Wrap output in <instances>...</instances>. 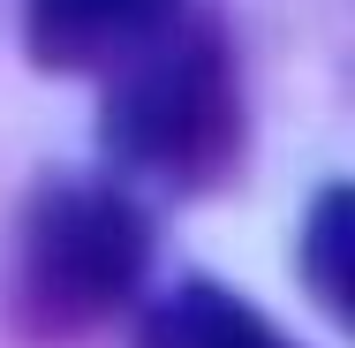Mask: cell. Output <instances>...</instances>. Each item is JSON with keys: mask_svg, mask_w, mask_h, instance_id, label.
<instances>
[{"mask_svg": "<svg viewBox=\"0 0 355 348\" xmlns=\"http://www.w3.org/2000/svg\"><path fill=\"white\" fill-rule=\"evenodd\" d=\"M340 250H348V190L333 182L318 212H310V235H302V273L318 288V303L333 318H348V273H340Z\"/></svg>", "mask_w": 355, "mask_h": 348, "instance_id": "5b68a950", "label": "cell"}, {"mask_svg": "<svg viewBox=\"0 0 355 348\" xmlns=\"http://www.w3.org/2000/svg\"><path fill=\"white\" fill-rule=\"evenodd\" d=\"M137 69L121 76V91L106 99V144L114 159L174 174V182H205L242 137V106H234V76L227 46L212 31L189 38H151V53H129Z\"/></svg>", "mask_w": 355, "mask_h": 348, "instance_id": "7a4b0ae2", "label": "cell"}, {"mask_svg": "<svg viewBox=\"0 0 355 348\" xmlns=\"http://www.w3.org/2000/svg\"><path fill=\"white\" fill-rule=\"evenodd\" d=\"M137 348H295V341H287L272 318H257L242 295H227L212 280H189V288H174L144 318Z\"/></svg>", "mask_w": 355, "mask_h": 348, "instance_id": "277c9868", "label": "cell"}, {"mask_svg": "<svg viewBox=\"0 0 355 348\" xmlns=\"http://www.w3.org/2000/svg\"><path fill=\"white\" fill-rule=\"evenodd\" d=\"M144 250H151L144 212L121 190H98V182L46 190L23 219V250H15V318L38 341H69L83 326H98L114 303H129Z\"/></svg>", "mask_w": 355, "mask_h": 348, "instance_id": "6da1fadb", "label": "cell"}, {"mask_svg": "<svg viewBox=\"0 0 355 348\" xmlns=\"http://www.w3.org/2000/svg\"><path fill=\"white\" fill-rule=\"evenodd\" d=\"M174 23V0H31V53L46 69L129 61Z\"/></svg>", "mask_w": 355, "mask_h": 348, "instance_id": "3957f363", "label": "cell"}]
</instances>
